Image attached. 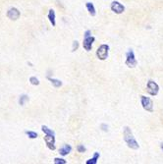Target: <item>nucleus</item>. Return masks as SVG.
<instances>
[{"mask_svg":"<svg viewBox=\"0 0 163 164\" xmlns=\"http://www.w3.org/2000/svg\"><path fill=\"white\" fill-rule=\"evenodd\" d=\"M123 136H124V141L127 144V146L132 149H138L140 146H139L138 142L136 141L135 137H134L132 131L129 127H124L123 130Z\"/></svg>","mask_w":163,"mask_h":164,"instance_id":"f257e3e1","label":"nucleus"},{"mask_svg":"<svg viewBox=\"0 0 163 164\" xmlns=\"http://www.w3.org/2000/svg\"><path fill=\"white\" fill-rule=\"evenodd\" d=\"M108 52H109V46L107 44H101L97 50V56L99 60H105L108 58Z\"/></svg>","mask_w":163,"mask_h":164,"instance_id":"f03ea898","label":"nucleus"},{"mask_svg":"<svg viewBox=\"0 0 163 164\" xmlns=\"http://www.w3.org/2000/svg\"><path fill=\"white\" fill-rule=\"evenodd\" d=\"M137 60H136V56L135 53L132 49H130L128 52L126 53V65L130 68H134V67L137 66Z\"/></svg>","mask_w":163,"mask_h":164,"instance_id":"7ed1b4c3","label":"nucleus"},{"mask_svg":"<svg viewBox=\"0 0 163 164\" xmlns=\"http://www.w3.org/2000/svg\"><path fill=\"white\" fill-rule=\"evenodd\" d=\"M141 105H143V108L146 110L148 112H152L153 111V102L149 97H146L145 95L141 96Z\"/></svg>","mask_w":163,"mask_h":164,"instance_id":"20e7f679","label":"nucleus"},{"mask_svg":"<svg viewBox=\"0 0 163 164\" xmlns=\"http://www.w3.org/2000/svg\"><path fill=\"white\" fill-rule=\"evenodd\" d=\"M146 90H148V93L150 95L155 96L157 95V93H158V91H159V87L155 82H153V81H148V86H146Z\"/></svg>","mask_w":163,"mask_h":164,"instance_id":"39448f33","label":"nucleus"},{"mask_svg":"<svg viewBox=\"0 0 163 164\" xmlns=\"http://www.w3.org/2000/svg\"><path fill=\"white\" fill-rule=\"evenodd\" d=\"M44 142L46 144L47 147L50 150H55V136L54 135H45L44 137Z\"/></svg>","mask_w":163,"mask_h":164,"instance_id":"423d86ee","label":"nucleus"},{"mask_svg":"<svg viewBox=\"0 0 163 164\" xmlns=\"http://www.w3.org/2000/svg\"><path fill=\"white\" fill-rule=\"evenodd\" d=\"M111 10L113 11L115 14H122L125 11L124 5H122L119 1H113L111 3Z\"/></svg>","mask_w":163,"mask_h":164,"instance_id":"0eeeda50","label":"nucleus"},{"mask_svg":"<svg viewBox=\"0 0 163 164\" xmlns=\"http://www.w3.org/2000/svg\"><path fill=\"white\" fill-rule=\"evenodd\" d=\"M95 37L94 36H87V37H84V42H83V47L85 48V50L87 51H90L92 48V43L94 42Z\"/></svg>","mask_w":163,"mask_h":164,"instance_id":"6e6552de","label":"nucleus"},{"mask_svg":"<svg viewBox=\"0 0 163 164\" xmlns=\"http://www.w3.org/2000/svg\"><path fill=\"white\" fill-rule=\"evenodd\" d=\"M20 15H21L20 11H19L17 8H15V7L10 8L7 12V17L9 18L10 20H13V21L18 20V19L20 18Z\"/></svg>","mask_w":163,"mask_h":164,"instance_id":"1a4fd4ad","label":"nucleus"},{"mask_svg":"<svg viewBox=\"0 0 163 164\" xmlns=\"http://www.w3.org/2000/svg\"><path fill=\"white\" fill-rule=\"evenodd\" d=\"M71 151H72V146L70 144H64V146L59 149V153H60V155H62V156H66V155H68Z\"/></svg>","mask_w":163,"mask_h":164,"instance_id":"9d476101","label":"nucleus"},{"mask_svg":"<svg viewBox=\"0 0 163 164\" xmlns=\"http://www.w3.org/2000/svg\"><path fill=\"white\" fill-rule=\"evenodd\" d=\"M47 18H48L50 24L52 25V27L56 26V15H55V11L53 9H50L48 12V15H47Z\"/></svg>","mask_w":163,"mask_h":164,"instance_id":"9b49d317","label":"nucleus"},{"mask_svg":"<svg viewBox=\"0 0 163 164\" xmlns=\"http://www.w3.org/2000/svg\"><path fill=\"white\" fill-rule=\"evenodd\" d=\"M85 7H87V11H89L90 16H95V14H97V11H95L94 5H93L92 2H87V4H85Z\"/></svg>","mask_w":163,"mask_h":164,"instance_id":"f8f14e48","label":"nucleus"},{"mask_svg":"<svg viewBox=\"0 0 163 164\" xmlns=\"http://www.w3.org/2000/svg\"><path fill=\"white\" fill-rule=\"evenodd\" d=\"M99 156H100L99 152H94V154H93V157L90 158V160H87V162H85V164H97Z\"/></svg>","mask_w":163,"mask_h":164,"instance_id":"ddd939ff","label":"nucleus"},{"mask_svg":"<svg viewBox=\"0 0 163 164\" xmlns=\"http://www.w3.org/2000/svg\"><path fill=\"white\" fill-rule=\"evenodd\" d=\"M48 80L51 82V84L52 86L54 88H60L61 86H62V82L59 80H57V79H52V78H48Z\"/></svg>","mask_w":163,"mask_h":164,"instance_id":"4468645a","label":"nucleus"},{"mask_svg":"<svg viewBox=\"0 0 163 164\" xmlns=\"http://www.w3.org/2000/svg\"><path fill=\"white\" fill-rule=\"evenodd\" d=\"M28 101H29V96L27 95H23L20 96V99H19V104H20L21 106H24Z\"/></svg>","mask_w":163,"mask_h":164,"instance_id":"2eb2a0df","label":"nucleus"},{"mask_svg":"<svg viewBox=\"0 0 163 164\" xmlns=\"http://www.w3.org/2000/svg\"><path fill=\"white\" fill-rule=\"evenodd\" d=\"M41 131L43 132L45 135H54V136H55V132L52 131L51 129L47 128L46 126H44V125L41 126Z\"/></svg>","mask_w":163,"mask_h":164,"instance_id":"dca6fc26","label":"nucleus"},{"mask_svg":"<svg viewBox=\"0 0 163 164\" xmlns=\"http://www.w3.org/2000/svg\"><path fill=\"white\" fill-rule=\"evenodd\" d=\"M26 135L31 139L37 138V133L36 132H34V131H26Z\"/></svg>","mask_w":163,"mask_h":164,"instance_id":"f3484780","label":"nucleus"},{"mask_svg":"<svg viewBox=\"0 0 163 164\" xmlns=\"http://www.w3.org/2000/svg\"><path fill=\"white\" fill-rule=\"evenodd\" d=\"M30 83L33 86H38L39 85V80L37 79L36 77H34V76H33V77H31L30 78Z\"/></svg>","mask_w":163,"mask_h":164,"instance_id":"a211bd4d","label":"nucleus"},{"mask_svg":"<svg viewBox=\"0 0 163 164\" xmlns=\"http://www.w3.org/2000/svg\"><path fill=\"white\" fill-rule=\"evenodd\" d=\"M54 163L55 164H66L67 161L63 158H54Z\"/></svg>","mask_w":163,"mask_h":164,"instance_id":"6ab92c4d","label":"nucleus"},{"mask_svg":"<svg viewBox=\"0 0 163 164\" xmlns=\"http://www.w3.org/2000/svg\"><path fill=\"white\" fill-rule=\"evenodd\" d=\"M77 150H78V152H85V150H87V149L84 146V144H79L78 146H77Z\"/></svg>","mask_w":163,"mask_h":164,"instance_id":"aec40b11","label":"nucleus"},{"mask_svg":"<svg viewBox=\"0 0 163 164\" xmlns=\"http://www.w3.org/2000/svg\"><path fill=\"white\" fill-rule=\"evenodd\" d=\"M79 48V42L77 41V40H74L73 41V47H72V51H76L77 49Z\"/></svg>","mask_w":163,"mask_h":164,"instance_id":"412c9836","label":"nucleus"},{"mask_svg":"<svg viewBox=\"0 0 163 164\" xmlns=\"http://www.w3.org/2000/svg\"><path fill=\"white\" fill-rule=\"evenodd\" d=\"M90 34H92V32H90V29H87V31H85V32L84 37H87V36H90Z\"/></svg>","mask_w":163,"mask_h":164,"instance_id":"4be33fe9","label":"nucleus"},{"mask_svg":"<svg viewBox=\"0 0 163 164\" xmlns=\"http://www.w3.org/2000/svg\"><path fill=\"white\" fill-rule=\"evenodd\" d=\"M101 128H102V130H103L104 132L108 131V126H106L105 124H102V125H101Z\"/></svg>","mask_w":163,"mask_h":164,"instance_id":"5701e85b","label":"nucleus"},{"mask_svg":"<svg viewBox=\"0 0 163 164\" xmlns=\"http://www.w3.org/2000/svg\"><path fill=\"white\" fill-rule=\"evenodd\" d=\"M160 147H161V149L163 150V142H162V144H160Z\"/></svg>","mask_w":163,"mask_h":164,"instance_id":"b1692460","label":"nucleus"}]
</instances>
